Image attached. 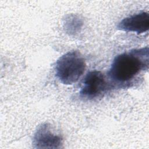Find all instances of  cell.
<instances>
[{"label": "cell", "mask_w": 149, "mask_h": 149, "mask_svg": "<svg viewBox=\"0 0 149 149\" xmlns=\"http://www.w3.org/2000/svg\"><path fill=\"white\" fill-rule=\"evenodd\" d=\"M113 88L105 75L100 71H90L85 76L80 91V97L86 100L100 97Z\"/></svg>", "instance_id": "3957f363"}, {"label": "cell", "mask_w": 149, "mask_h": 149, "mask_svg": "<svg viewBox=\"0 0 149 149\" xmlns=\"http://www.w3.org/2000/svg\"><path fill=\"white\" fill-rule=\"evenodd\" d=\"M149 66L148 47L133 49L116 56L108 72L113 88L130 87L137 76Z\"/></svg>", "instance_id": "6da1fadb"}, {"label": "cell", "mask_w": 149, "mask_h": 149, "mask_svg": "<svg viewBox=\"0 0 149 149\" xmlns=\"http://www.w3.org/2000/svg\"><path fill=\"white\" fill-rule=\"evenodd\" d=\"M63 29L70 36H75L80 32L83 26V20L75 14L67 15L63 19Z\"/></svg>", "instance_id": "8992f818"}, {"label": "cell", "mask_w": 149, "mask_h": 149, "mask_svg": "<svg viewBox=\"0 0 149 149\" xmlns=\"http://www.w3.org/2000/svg\"><path fill=\"white\" fill-rule=\"evenodd\" d=\"M32 145L35 148L59 149L63 147V138L52 130L50 125L41 123L35 131Z\"/></svg>", "instance_id": "277c9868"}, {"label": "cell", "mask_w": 149, "mask_h": 149, "mask_svg": "<svg viewBox=\"0 0 149 149\" xmlns=\"http://www.w3.org/2000/svg\"><path fill=\"white\" fill-rule=\"evenodd\" d=\"M86 67L85 60L80 52L69 51L57 60L55 75L62 84L71 85L78 81L84 73Z\"/></svg>", "instance_id": "7a4b0ae2"}, {"label": "cell", "mask_w": 149, "mask_h": 149, "mask_svg": "<svg viewBox=\"0 0 149 149\" xmlns=\"http://www.w3.org/2000/svg\"><path fill=\"white\" fill-rule=\"evenodd\" d=\"M117 29L138 34L144 33L149 29V14L148 12H142L126 17L118 23Z\"/></svg>", "instance_id": "5b68a950"}]
</instances>
